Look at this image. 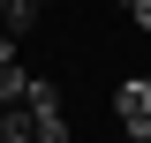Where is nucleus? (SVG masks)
Masks as SVG:
<instances>
[{
  "label": "nucleus",
  "instance_id": "obj_1",
  "mask_svg": "<svg viewBox=\"0 0 151 143\" xmlns=\"http://www.w3.org/2000/svg\"><path fill=\"white\" fill-rule=\"evenodd\" d=\"M113 113H121L129 143H151V136H144V121H151V75H129V83L113 90Z\"/></svg>",
  "mask_w": 151,
  "mask_h": 143
},
{
  "label": "nucleus",
  "instance_id": "obj_2",
  "mask_svg": "<svg viewBox=\"0 0 151 143\" xmlns=\"http://www.w3.org/2000/svg\"><path fill=\"white\" fill-rule=\"evenodd\" d=\"M30 136H38V121H30L23 98H15V106H0V143H30Z\"/></svg>",
  "mask_w": 151,
  "mask_h": 143
},
{
  "label": "nucleus",
  "instance_id": "obj_3",
  "mask_svg": "<svg viewBox=\"0 0 151 143\" xmlns=\"http://www.w3.org/2000/svg\"><path fill=\"white\" fill-rule=\"evenodd\" d=\"M30 23H38V8H30V0H0V38H23Z\"/></svg>",
  "mask_w": 151,
  "mask_h": 143
},
{
  "label": "nucleus",
  "instance_id": "obj_4",
  "mask_svg": "<svg viewBox=\"0 0 151 143\" xmlns=\"http://www.w3.org/2000/svg\"><path fill=\"white\" fill-rule=\"evenodd\" d=\"M23 90H30V68L23 60H0V106H15Z\"/></svg>",
  "mask_w": 151,
  "mask_h": 143
},
{
  "label": "nucleus",
  "instance_id": "obj_5",
  "mask_svg": "<svg viewBox=\"0 0 151 143\" xmlns=\"http://www.w3.org/2000/svg\"><path fill=\"white\" fill-rule=\"evenodd\" d=\"M30 121H38V136H30V143H68V113H60V106L30 113Z\"/></svg>",
  "mask_w": 151,
  "mask_h": 143
},
{
  "label": "nucleus",
  "instance_id": "obj_6",
  "mask_svg": "<svg viewBox=\"0 0 151 143\" xmlns=\"http://www.w3.org/2000/svg\"><path fill=\"white\" fill-rule=\"evenodd\" d=\"M121 8L136 15V30H151V0H121Z\"/></svg>",
  "mask_w": 151,
  "mask_h": 143
},
{
  "label": "nucleus",
  "instance_id": "obj_7",
  "mask_svg": "<svg viewBox=\"0 0 151 143\" xmlns=\"http://www.w3.org/2000/svg\"><path fill=\"white\" fill-rule=\"evenodd\" d=\"M0 60H15V38H0Z\"/></svg>",
  "mask_w": 151,
  "mask_h": 143
},
{
  "label": "nucleus",
  "instance_id": "obj_8",
  "mask_svg": "<svg viewBox=\"0 0 151 143\" xmlns=\"http://www.w3.org/2000/svg\"><path fill=\"white\" fill-rule=\"evenodd\" d=\"M30 8H45V0H30Z\"/></svg>",
  "mask_w": 151,
  "mask_h": 143
},
{
  "label": "nucleus",
  "instance_id": "obj_9",
  "mask_svg": "<svg viewBox=\"0 0 151 143\" xmlns=\"http://www.w3.org/2000/svg\"><path fill=\"white\" fill-rule=\"evenodd\" d=\"M144 136H151V121H144Z\"/></svg>",
  "mask_w": 151,
  "mask_h": 143
}]
</instances>
